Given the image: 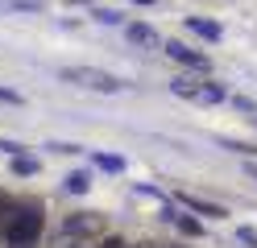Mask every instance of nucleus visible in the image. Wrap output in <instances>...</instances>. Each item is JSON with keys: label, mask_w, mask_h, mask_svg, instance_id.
Listing matches in <instances>:
<instances>
[{"label": "nucleus", "mask_w": 257, "mask_h": 248, "mask_svg": "<svg viewBox=\"0 0 257 248\" xmlns=\"http://www.w3.org/2000/svg\"><path fill=\"white\" fill-rule=\"evenodd\" d=\"M0 223H5V240L13 248H25V244H34L42 236V207L38 203H21V207L0 215Z\"/></svg>", "instance_id": "f257e3e1"}, {"label": "nucleus", "mask_w": 257, "mask_h": 248, "mask_svg": "<svg viewBox=\"0 0 257 248\" xmlns=\"http://www.w3.org/2000/svg\"><path fill=\"white\" fill-rule=\"evenodd\" d=\"M62 79L75 83V87H87V91H104V95H112V91H120V87H124L116 75L95 71V66H62Z\"/></svg>", "instance_id": "f03ea898"}, {"label": "nucleus", "mask_w": 257, "mask_h": 248, "mask_svg": "<svg viewBox=\"0 0 257 248\" xmlns=\"http://www.w3.org/2000/svg\"><path fill=\"white\" fill-rule=\"evenodd\" d=\"M100 231H104V215H95V211L67 215V219H62V231H58V248H67L75 240H87V236H100Z\"/></svg>", "instance_id": "7ed1b4c3"}, {"label": "nucleus", "mask_w": 257, "mask_h": 248, "mask_svg": "<svg viewBox=\"0 0 257 248\" xmlns=\"http://www.w3.org/2000/svg\"><path fill=\"white\" fill-rule=\"evenodd\" d=\"M179 95H187V99H199V104H216V99H224V91L216 87V83H187V79H174L170 83Z\"/></svg>", "instance_id": "20e7f679"}, {"label": "nucleus", "mask_w": 257, "mask_h": 248, "mask_svg": "<svg viewBox=\"0 0 257 248\" xmlns=\"http://www.w3.org/2000/svg\"><path fill=\"white\" fill-rule=\"evenodd\" d=\"M162 50H166L174 62H183V66H191V71L207 75V58L199 54V50H191V46H183V42H162Z\"/></svg>", "instance_id": "39448f33"}, {"label": "nucleus", "mask_w": 257, "mask_h": 248, "mask_svg": "<svg viewBox=\"0 0 257 248\" xmlns=\"http://www.w3.org/2000/svg\"><path fill=\"white\" fill-rule=\"evenodd\" d=\"M124 33H128V42L141 46V50H162V38H158V29H154V25H146V21H133Z\"/></svg>", "instance_id": "423d86ee"}, {"label": "nucleus", "mask_w": 257, "mask_h": 248, "mask_svg": "<svg viewBox=\"0 0 257 248\" xmlns=\"http://www.w3.org/2000/svg\"><path fill=\"white\" fill-rule=\"evenodd\" d=\"M179 203H183V207H191V211H199V215H207V219H224V207L203 203V198H195V194H179Z\"/></svg>", "instance_id": "0eeeda50"}, {"label": "nucleus", "mask_w": 257, "mask_h": 248, "mask_svg": "<svg viewBox=\"0 0 257 248\" xmlns=\"http://www.w3.org/2000/svg\"><path fill=\"white\" fill-rule=\"evenodd\" d=\"M191 29L203 33V38H220V25H212V21H191Z\"/></svg>", "instance_id": "6e6552de"}, {"label": "nucleus", "mask_w": 257, "mask_h": 248, "mask_svg": "<svg viewBox=\"0 0 257 248\" xmlns=\"http://www.w3.org/2000/svg\"><path fill=\"white\" fill-rule=\"evenodd\" d=\"M67 190H75V194H83V190H87V178H83V174H75V178H67Z\"/></svg>", "instance_id": "1a4fd4ad"}, {"label": "nucleus", "mask_w": 257, "mask_h": 248, "mask_svg": "<svg viewBox=\"0 0 257 248\" xmlns=\"http://www.w3.org/2000/svg\"><path fill=\"white\" fill-rule=\"evenodd\" d=\"M38 170V161H29V157H17V174H34Z\"/></svg>", "instance_id": "9d476101"}, {"label": "nucleus", "mask_w": 257, "mask_h": 248, "mask_svg": "<svg viewBox=\"0 0 257 248\" xmlns=\"http://www.w3.org/2000/svg\"><path fill=\"white\" fill-rule=\"evenodd\" d=\"M91 248H128L124 240H116V236H108V240H100V244H91Z\"/></svg>", "instance_id": "9b49d317"}, {"label": "nucleus", "mask_w": 257, "mask_h": 248, "mask_svg": "<svg viewBox=\"0 0 257 248\" xmlns=\"http://www.w3.org/2000/svg\"><path fill=\"white\" fill-rule=\"evenodd\" d=\"M179 227H183V231H187V236H195V231H203V227H199V223H195V219H179Z\"/></svg>", "instance_id": "f8f14e48"}, {"label": "nucleus", "mask_w": 257, "mask_h": 248, "mask_svg": "<svg viewBox=\"0 0 257 248\" xmlns=\"http://www.w3.org/2000/svg\"><path fill=\"white\" fill-rule=\"evenodd\" d=\"M0 99H5V104H21V95L17 91H5V87H0Z\"/></svg>", "instance_id": "ddd939ff"}, {"label": "nucleus", "mask_w": 257, "mask_h": 248, "mask_svg": "<svg viewBox=\"0 0 257 248\" xmlns=\"http://www.w3.org/2000/svg\"><path fill=\"white\" fill-rule=\"evenodd\" d=\"M5 211H9V207H5V194H0V215H5Z\"/></svg>", "instance_id": "4468645a"}, {"label": "nucleus", "mask_w": 257, "mask_h": 248, "mask_svg": "<svg viewBox=\"0 0 257 248\" xmlns=\"http://www.w3.org/2000/svg\"><path fill=\"white\" fill-rule=\"evenodd\" d=\"M137 248H162V244H137Z\"/></svg>", "instance_id": "2eb2a0df"}, {"label": "nucleus", "mask_w": 257, "mask_h": 248, "mask_svg": "<svg viewBox=\"0 0 257 248\" xmlns=\"http://www.w3.org/2000/svg\"><path fill=\"white\" fill-rule=\"evenodd\" d=\"M249 174H253V178H257V165H249Z\"/></svg>", "instance_id": "dca6fc26"}, {"label": "nucleus", "mask_w": 257, "mask_h": 248, "mask_svg": "<svg viewBox=\"0 0 257 248\" xmlns=\"http://www.w3.org/2000/svg\"><path fill=\"white\" fill-rule=\"evenodd\" d=\"M170 248H174V244H170Z\"/></svg>", "instance_id": "f3484780"}]
</instances>
